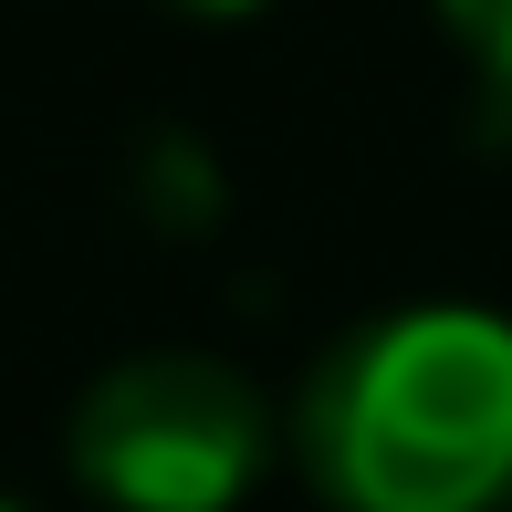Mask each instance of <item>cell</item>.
Masks as SVG:
<instances>
[{
    "instance_id": "obj_5",
    "label": "cell",
    "mask_w": 512,
    "mask_h": 512,
    "mask_svg": "<svg viewBox=\"0 0 512 512\" xmlns=\"http://www.w3.org/2000/svg\"><path fill=\"white\" fill-rule=\"evenodd\" d=\"M178 11H209V21H230V11H262V0H178Z\"/></svg>"
},
{
    "instance_id": "obj_4",
    "label": "cell",
    "mask_w": 512,
    "mask_h": 512,
    "mask_svg": "<svg viewBox=\"0 0 512 512\" xmlns=\"http://www.w3.org/2000/svg\"><path fill=\"white\" fill-rule=\"evenodd\" d=\"M450 32L481 53L492 84H512V0H450Z\"/></svg>"
},
{
    "instance_id": "obj_2",
    "label": "cell",
    "mask_w": 512,
    "mask_h": 512,
    "mask_svg": "<svg viewBox=\"0 0 512 512\" xmlns=\"http://www.w3.org/2000/svg\"><path fill=\"white\" fill-rule=\"evenodd\" d=\"M74 471L115 512H230L262 471V398L209 356H136L84 398Z\"/></svg>"
},
{
    "instance_id": "obj_6",
    "label": "cell",
    "mask_w": 512,
    "mask_h": 512,
    "mask_svg": "<svg viewBox=\"0 0 512 512\" xmlns=\"http://www.w3.org/2000/svg\"><path fill=\"white\" fill-rule=\"evenodd\" d=\"M0 512H21V502H0Z\"/></svg>"
},
{
    "instance_id": "obj_1",
    "label": "cell",
    "mask_w": 512,
    "mask_h": 512,
    "mask_svg": "<svg viewBox=\"0 0 512 512\" xmlns=\"http://www.w3.org/2000/svg\"><path fill=\"white\" fill-rule=\"evenodd\" d=\"M314 460L345 512L512 502V324L481 304L366 324L314 387Z\"/></svg>"
},
{
    "instance_id": "obj_3",
    "label": "cell",
    "mask_w": 512,
    "mask_h": 512,
    "mask_svg": "<svg viewBox=\"0 0 512 512\" xmlns=\"http://www.w3.org/2000/svg\"><path fill=\"white\" fill-rule=\"evenodd\" d=\"M147 199H157V220H209V209H220V178H209V157L189 136H157L147 147Z\"/></svg>"
}]
</instances>
